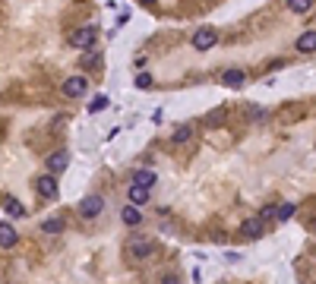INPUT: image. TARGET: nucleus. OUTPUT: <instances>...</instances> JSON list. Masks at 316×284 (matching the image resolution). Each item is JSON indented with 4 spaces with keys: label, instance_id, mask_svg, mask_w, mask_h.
I'll list each match as a JSON object with an SVG mask.
<instances>
[{
    "label": "nucleus",
    "instance_id": "obj_1",
    "mask_svg": "<svg viewBox=\"0 0 316 284\" xmlns=\"http://www.w3.org/2000/svg\"><path fill=\"white\" fill-rule=\"evenodd\" d=\"M155 253H158V246L152 240H146V237H133V240L123 246V262L139 265V262H146V259H152Z\"/></svg>",
    "mask_w": 316,
    "mask_h": 284
},
{
    "label": "nucleus",
    "instance_id": "obj_2",
    "mask_svg": "<svg viewBox=\"0 0 316 284\" xmlns=\"http://www.w3.org/2000/svg\"><path fill=\"white\" fill-rule=\"evenodd\" d=\"M101 211H104V199H101L98 193H89V196L83 199V202H79V215L89 218V221H95V218L101 215Z\"/></svg>",
    "mask_w": 316,
    "mask_h": 284
},
{
    "label": "nucleus",
    "instance_id": "obj_3",
    "mask_svg": "<svg viewBox=\"0 0 316 284\" xmlns=\"http://www.w3.org/2000/svg\"><path fill=\"white\" fill-rule=\"evenodd\" d=\"M95 38H98L95 26H83V29H76L73 35H70V44H73V47H79V51H89V47L95 44Z\"/></svg>",
    "mask_w": 316,
    "mask_h": 284
},
{
    "label": "nucleus",
    "instance_id": "obj_4",
    "mask_svg": "<svg viewBox=\"0 0 316 284\" xmlns=\"http://www.w3.org/2000/svg\"><path fill=\"white\" fill-rule=\"evenodd\" d=\"M86 89H89V79L86 76H70V79H64V86H60L64 98H83Z\"/></svg>",
    "mask_w": 316,
    "mask_h": 284
},
{
    "label": "nucleus",
    "instance_id": "obj_5",
    "mask_svg": "<svg viewBox=\"0 0 316 284\" xmlns=\"http://www.w3.org/2000/svg\"><path fill=\"white\" fill-rule=\"evenodd\" d=\"M35 193L41 199H57V174H41L35 180Z\"/></svg>",
    "mask_w": 316,
    "mask_h": 284
},
{
    "label": "nucleus",
    "instance_id": "obj_6",
    "mask_svg": "<svg viewBox=\"0 0 316 284\" xmlns=\"http://www.w3.org/2000/svg\"><path fill=\"white\" fill-rule=\"evenodd\" d=\"M215 44H218L215 29H200V32L193 35V47H196V51H212Z\"/></svg>",
    "mask_w": 316,
    "mask_h": 284
},
{
    "label": "nucleus",
    "instance_id": "obj_7",
    "mask_svg": "<svg viewBox=\"0 0 316 284\" xmlns=\"http://www.w3.org/2000/svg\"><path fill=\"white\" fill-rule=\"evenodd\" d=\"M263 234H266L263 218H247V221H240V237H247V240H260Z\"/></svg>",
    "mask_w": 316,
    "mask_h": 284
},
{
    "label": "nucleus",
    "instance_id": "obj_8",
    "mask_svg": "<svg viewBox=\"0 0 316 284\" xmlns=\"http://www.w3.org/2000/svg\"><path fill=\"white\" fill-rule=\"evenodd\" d=\"M19 243V234L10 221H0V250H13V246Z\"/></svg>",
    "mask_w": 316,
    "mask_h": 284
},
{
    "label": "nucleus",
    "instance_id": "obj_9",
    "mask_svg": "<svg viewBox=\"0 0 316 284\" xmlns=\"http://www.w3.org/2000/svg\"><path fill=\"white\" fill-rule=\"evenodd\" d=\"M243 82H247V73H243V69H237V66H231V69H225V73H221V86H228V89H240Z\"/></svg>",
    "mask_w": 316,
    "mask_h": 284
},
{
    "label": "nucleus",
    "instance_id": "obj_10",
    "mask_svg": "<svg viewBox=\"0 0 316 284\" xmlns=\"http://www.w3.org/2000/svg\"><path fill=\"white\" fill-rule=\"evenodd\" d=\"M48 174H64L67 171V164H70V155L67 152H54V155H48Z\"/></svg>",
    "mask_w": 316,
    "mask_h": 284
},
{
    "label": "nucleus",
    "instance_id": "obj_11",
    "mask_svg": "<svg viewBox=\"0 0 316 284\" xmlns=\"http://www.w3.org/2000/svg\"><path fill=\"white\" fill-rule=\"evenodd\" d=\"M120 218H123V224L127 228H136V224H143V211H139V205H123L120 208Z\"/></svg>",
    "mask_w": 316,
    "mask_h": 284
},
{
    "label": "nucleus",
    "instance_id": "obj_12",
    "mask_svg": "<svg viewBox=\"0 0 316 284\" xmlns=\"http://www.w3.org/2000/svg\"><path fill=\"white\" fill-rule=\"evenodd\" d=\"M294 47H297L300 54H313V51H316V29H307V32H303Z\"/></svg>",
    "mask_w": 316,
    "mask_h": 284
},
{
    "label": "nucleus",
    "instance_id": "obj_13",
    "mask_svg": "<svg viewBox=\"0 0 316 284\" xmlns=\"http://www.w3.org/2000/svg\"><path fill=\"white\" fill-rule=\"evenodd\" d=\"M130 202H133V205H146V202H149V186L133 183V186H130Z\"/></svg>",
    "mask_w": 316,
    "mask_h": 284
},
{
    "label": "nucleus",
    "instance_id": "obj_14",
    "mask_svg": "<svg viewBox=\"0 0 316 284\" xmlns=\"http://www.w3.org/2000/svg\"><path fill=\"white\" fill-rule=\"evenodd\" d=\"M133 183H139V186H149V189H152V186H155V174H152L149 168H139V171L133 174Z\"/></svg>",
    "mask_w": 316,
    "mask_h": 284
},
{
    "label": "nucleus",
    "instance_id": "obj_15",
    "mask_svg": "<svg viewBox=\"0 0 316 284\" xmlns=\"http://www.w3.org/2000/svg\"><path fill=\"white\" fill-rule=\"evenodd\" d=\"M288 10H291V13H297V16H307L313 10V0H288Z\"/></svg>",
    "mask_w": 316,
    "mask_h": 284
},
{
    "label": "nucleus",
    "instance_id": "obj_16",
    "mask_svg": "<svg viewBox=\"0 0 316 284\" xmlns=\"http://www.w3.org/2000/svg\"><path fill=\"white\" fill-rule=\"evenodd\" d=\"M41 234H48V237L64 234V221H60V218H48V221H41Z\"/></svg>",
    "mask_w": 316,
    "mask_h": 284
},
{
    "label": "nucleus",
    "instance_id": "obj_17",
    "mask_svg": "<svg viewBox=\"0 0 316 284\" xmlns=\"http://www.w3.org/2000/svg\"><path fill=\"white\" fill-rule=\"evenodd\" d=\"M190 139H193V126H177V129H174V136H171L174 146H183V142H190Z\"/></svg>",
    "mask_w": 316,
    "mask_h": 284
},
{
    "label": "nucleus",
    "instance_id": "obj_18",
    "mask_svg": "<svg viewBox=\"0 0 316 284\" xmlns=\"http://www.w3.org/2000/svg\"><path fill=\"white\" fill-rule=\"evenodd\" d=\"M294 211H297L294 202H285V205L275 208V218H278V221H291V218H294Z\"/></svg>",
    "mask_w": 316,
    "mask_h": 284
},
{
    "label": "nucleus",
    "instance_id": "obj_19",
    "mask_svg": "<svg viewBox=\"0 0 316 284\" xmlns=\"http://www.w3.org/2000/svg\"><path fill=\"white\" fill-rule=\"evenodd\" d=\"M7 211H10V215H13V218H22V215H26V208H22V202H16V199H7V205H4Z\"/></svg>",
    "mask_w": 316,
    "mask_h": 284
},
{
    "label": "nucleus",
    "instance_id": "obj_20",
    "mask_svg": "<svg viewBox=\"0 0 316 284\" xmlns=\"http://www.w3.org/2000/svg\"><path fill=\"white\" fill-rule=\"evenodd\" d=\"M136 89H152V76L146 73V69H139V73H136Z\"/></svg>",
    "mask_w": 316,
    "mask_h": 284
},
{
    "label": "nucleus",
    "instance_id": "obj_21",
    "mask_svg": "<svg viewBox=\"0 0 316 284\" xmlns=\"http://www.w3.org/2000/svg\"><path fill=\"white\" fill-rule=\"evenodd\" d=\"M104 108H108V98H104V95H98V98L89 104V111H92V114H98V111H104Z\"/></svg>",
    "mask_w": 316,
    "mask_h": 284
},
{
    "label": "nucleus",
    "instance_id": "obj_22",
    "mask_svg": "<svg viewBox=\"0 0 316 284\" xmlns=\"http://www.w3.org/2000/svg\"><path fill=\"white\" fill-rule=\"evenodd\" d=\"M206 123H209V126H221V123H225V111L209 114V117H206Z\"/></svg>",
    "mask_w": 316,
    "mask_h": 284
},
{
    "label": "nucleus",
    "instance_id": "obj_23",
    "mask_svg": "<svg viewBox=\"0 0 316 284\" xmlns=\"http://www.w3.org/2000/svg\"><path fill=\"white\" fill-rule=\"evenodd\" d=\"M158 284H183V278H180V275H174V271H168V275H161Z\"/></svg>",
    "mask_w": 316,
    "mask_h": 284
},
{
    "label": "nucleus",
    "instance_id": "obj_24",
    "mask_svg": "<svg viewBox=\"0 0 316 284\" xmlns=\"http://www.w3.org/2000/svg\"><path fill=\"white\" fill-rule=\"evenodd\" d=\"M83 63H86V66H101V57H98V54H89Z\"/></svg>",
    "mask_w": 316,
    "mask_h": 284
},
{
    "label": "nucleus",
    "instance_id": "obj_25",
    "mask_svg": "<svg viewBox=\"0 0 316 284\" xmlns=\"http://www.w3.org/2000/svg\"><path fill=\"white\" fill-rule=\"evenodd\" d=\"M139 4H146V7H152V4H155V0H139Z\"/></svg>",
    "mask_w": 316,
    "mask_h": 284
}]
</instances>
